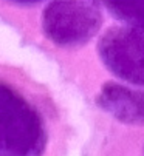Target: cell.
Wrapping results in <instances>:
<instances>
[{"instance_id": "1", "label": "cell", "mask_w": 144, "mask_h": 156, "mask_svg": "<svg viewBox=\"0 0 144 156\" xmlns=\"http://www.w3.org/2000/svg\"><path fill=\"white\" fill-rule=\"evenodd\" d=\"M101 8L96 0H51L42 14V30L59 47H79L99 31Z\"/></svg>"}, {"instance_id": "2", "label": "cell", "mask_w": 144, "mask_h": 156, "mask_svg": "<svg viewBox=\"0 0 144 156\" xmlns=\"http://www.w3.org/2000/svg\"><path fill=\"white\" fill-rule=\"evenodd\" d=\"M99 56L118 77L144 88V28L109 30L99 40Z\"/></svg>"}, {"instance_id": "3", "label": "cell", "mask_w": 144, "mask_h": 156, "mask_svg": "<svg viewBox=\"0 0 144 156\" xmlns=\"http://www.w3.org/2000/svg\"><path fill=\"white\" fill-rule=\"evenodd\" d=\"M42 136L34 111L14 93L0 87V150H23Z\"/></svg>"}, {"instance_id": "4", "label": "cell", "mask_w": 144, "mask_h": 156, "mask_svg": "<svg viewBox=\"0 0 144 156\" xmlns=\"http://www.w3.org/2000/svg\"><path fill=\"white\" fill-rule=\"evenodd\" d=\"M98 102L115 119L129 125H144V90L105 83L99 91Z\"/></svg>"}, {"instance_id": "5", "label": "cell", "mask_w": 144, "mask_h": 156, "mask_svg": "<svg viewBox=\"0 0 144 156\" xmlns=\"http://www.w3.org/2000/svg\"><path fill=\"white\" fill-rule=\"evenodd\" d=\"M104 3L115 17L130 27L144 28V0H104Z\"/></svg>"}, {"instance_id": "6", "label": "cell", "mask_w": 144, "mask_h": 156, "mask_svg": "<svg viewBox=\"0 0 144 156\" xmlns=\"http://www.w3.org/2000/svg\"><path fill=\"white\" fill-rule=\"evenodd\" d=\"M9 2H14V3H22V5H33V3L40 2V0H9Z\"/></svg>"}]
</instances>
